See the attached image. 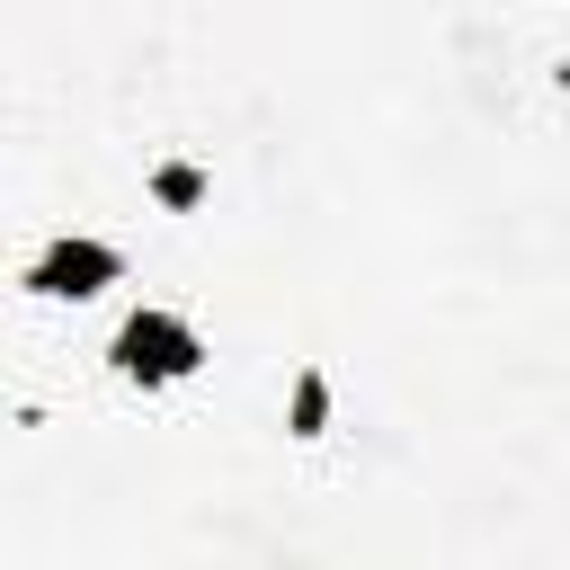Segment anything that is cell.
Listing matches in <instances>:
<instances>
[{"mask_svg":"<svg viewBox=\"0 0 570 570\" xmlns=\"http://www.w3.org/2000/svg\"><path fill=\"white\" fill-rule=\"evenodd\" d=\"M196 330L178 321V312H134L125 330H116V365L134 374V383H178V374H196Z\"/></svg>","mask_w":570,"mask_h":570,"instance_id":"obj_1","label":"cell"},{"mask_svg":"<svg viewBox=\"0 0 570 570\" xmlns=\"http://www.w3.org/2000/svg\"><path fill=\"white\" fill-rule=\"evenodd\" d=\"M116 267H125V258H116L107 240H62V249L36 267V285H45V294H98Z\"/></svg>","mask_w":570,"mask_h":570,"instance_id":"obj_2","label":"cell"},{"mask_svg":"<svg viewBox=\"0 0 570 570\" xmlns=\"http://www.w3.org/2000/svg\"><path fill=\"white\" fill-rule=\"evenodd\" d=\"M294 419H303V428H321V374H303V392H294Z\"/></svg>","mask_w":570,"mask_h":570,"instance_id":"obj_3","label":"cell"}]
</instances>
